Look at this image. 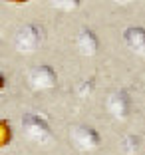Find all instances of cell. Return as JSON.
<instances>
[{"mask_svg": "<svg viewBox=\"0 0 145 155\" xmlns=\"http://www.w3.org/2000/svg\"><path fill=\"white\" fill-rule=\"evenodd\" d=\"M76 46H77V52L82 56L91 58V56H95L97 50H100V40H97V36H95V32L91 28H82L77 32Z\"/></svg>", "mask_w": 145, "mask_h": 155, "instance_id": "obj_6", "label": "cell"}, {"mask_svg": "<svg viewBox=\"0 0 145 155\" xmlns=\"http://www.w3.org/2000/svg\"><path fill=\"white\" fill-rule=\"evenodd\" d=\"M6 2H10V4H26L30 0H6Z\"/></svg>", "mask_w": 145, "mask_h": 155, "instance_id": "obj_12", "label": "cell"}, {"mask_svg": "<svg viewBox=\"0 0 145 155\" xmlns=\"http://www.w3.org/2000/svg\"><path fill=\"white\" fill-rule=\"evenodd\" d=\"M107 111L115 119H127L131 114V97L123 90H115L107 96Z\"/></svg>", "mask_w": 145, "mask_h": 155, "instance_id": "obj_5", "label": "cell"}, {"mask_svg": "<svg viewBox=\"0 0 145 155\" xmlns=\"http://www.w3.org/2000/svg\"><path fill=\"white\" fill-rule=\"evenodd\" d=\"M52 6L58 10H64V12H74V10L80 8L82 0H50Z\"/></svg>", "mask_w": 145, "mask_h": 155, "instance_id": "obj_10", "label": "cell"}, {"mask_svg": "<svg viewBox=\"0 0 145 155\" xmlns=\"http://www.w3.org/2000/svg\"><path fill=\"white\" fill-rule=\"evenodd\" d=\"M91 91H94V82H91V80H86V82H82L80 86H77V96L82 97V100L90 97Z\"/></svg>", "mask_w": 145, "mask_h": 155, "instance_id": "obj_11", "label": "cell"}, {"mask_svg": "<svg viewBox=\"0 0 145 155\" xmlns=\"http://www.w3.org/2000/svg\"><path fill=\"white\" fill-rule=\"evenodd\" d=\"M114 2H117L119 6H125V4H131L133 0H114Z\"/></svg>", "mask_w": 145, "mask_h": 155, "instance_id": "obj_13", "label": "cell"}, {"mask_svg": "<svg viewBox=\"0 0 145 155\" xmlns=\"http://www.w3.org/2000/svg\"><path fill=\"white\" fill-rule=\"evenodd\" d=\"M10 141H12V127H10V121L8 119H0V147H2V149L8 147Z\"/></svg>", "mask_w": 145, "mask_h": 155, "instance_id": "obj_9", "label": "cell"}, {"mask_svg": "<svg viewBox=\"0 0 145 155\" xmlns=\"http://www.w3.org/2000/svg\"><path fill=\"white\" fill-rule=\"evenodd\" d=\"M22 129L28 139L36 143H46L52 137V127L48 119L42 117L40 114H26L22 117Z\"/></svg>", "mask_w": 145, "mask_h": 155, "instance_id": "obj_2", "label": "cell"}, {"mask_svg": "<svg viewBox=\"0 0 145 155\" xmlns=\"http://www.w3.org/2000/svg\"><path fill=\"white\" fill-rule=\"evenodd\" d=\"M123 42L127 48L139 56H145V28L143 26H129L123 30Z\"/></svg>", "mask_w": 145, "mask_h": 155, "instance_id": "obj_7", "label": "cell"}, {"mask_svg": "<svg viewBox=\"0 0 145 155\" xmlns=\"http://www.w3.org/2000/svg\"><path fill=\"white\" fill-rule=\"evenodd\" d=\"M70 137H72V143L80 151H94L101 141L100 133L94 127H90V125H76V127H72Z\"/></svg>", "mask_w": 145, "mask_h": 155, "instance_id": "obj_4", "label": "cell"}, {"mask_svg": "<svg viewBox=\"0 0 145 155\" xmlns=\"http://www.w3.org/2000/svg\"><path fill=\"white\" fill-rule=\"evenodd\" d=\"M141 147V137L135 135V133H129V135L123 137V141H121V149L125 155H135L137 151H139Z\"/></svg>", "mask_w": 145, "mask_h": 155, "instance_id": "obj_8", "label": "cell"}, {"mask_svg": "<svg viewBox=\"0 0 145 155\" xmlns=\"http://www.w3.org/2000/svg\"><path fill=\"white\" fill-rule=\"evenodd\" d=\"M28 82H30V87L36 91H48L52 87H56L58 84V74L52 66L48 64H40L30 72L28 76Z\"/></svg>", "mask_w": 145, "mask_h": 155, "instance_id": "obj_3", "label": "cell"}, {"mask_svg": "<svg viewBox=\"0 0 145 155\" xmlns=\"http://www.w3.org/2000/svg\"><path fill=\"white\" fill-rule=\"evenodd\" d=\"M42 38H44V34H42V28L38 24H24L16 32L14 48H16V52L28 56L38 50V46L42 44Z\"/></svg>", "mask_w": 145, "mask_h": 155, "instance_id": "obj_1", "label": "cell"}]
</instances>
